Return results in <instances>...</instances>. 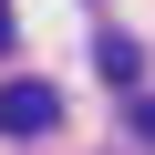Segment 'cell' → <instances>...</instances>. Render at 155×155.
Returning a JSON list of instances; mask_svg holds the SVG:
<instances>
[{
  "label": "cell",
  "mask_w": 155,
  "mask_h": 155,
  "mask_svg": "<svg viewBox=\"0 0 155 155\" xmlns=\"http://www.w3.org/2000/svg\"><path fill=\"white\" fill-rule=\"evenodd\" d=\"M52 124H62L52 83H0V134H52Z\"/></svg>",
  "instance_id": "cell-1"
},
{
  "label": "cell",
  "mask_w": 155,
  "mask_h": 155,
  "mask_svg": "<svg viewBox=\"0 0 155 155\" xmlns=\"http://www.w3.org/2000/svg\"><path fill=\"white\" fill-rule=\"evenodd\" d=\"M93 62H104V72H114V83H134V62H145V52H134V41H124V31H104V41H93Z\"/></svg>",
  "instance_id": "cell-2"
},
{
  "label": "cell",
  "mask_w": 155,
  "mask_h": 155,
  "mask_svg": "<svg viewBox=\"0 0 155 155\" xmlns=\"http://www.w3.org/2000/svg\"><path fill=\"white\" fill-rule=\"evenodd\" d=\"M134 134H145V145H155V93H145V104H134Z\"/></svg>",
  "instance_id": "cell-3"
},
{
  "label": "cell",
  "mask_w": 155,
  "mask_h": 155,
  "mask_svg": "<svg viewBox=\"0 0 155 155\" xmlns=\"http://www.w3.org/2000/svg\"><path fill=\"white\" fill-rule=\"evenodd\" d=\"M0 52H11V11H0Z\"/></svg>",
  "instance_id": "cell-4"
}]
</instances>
